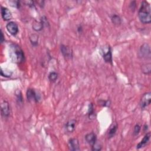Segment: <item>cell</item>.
I'll list each match as a JSON object with an SVG mask.
<instances>
[{
  "mask_svg": "<svg viewBox=\"0 0 151 151\" xmlns=\"http://www.w3.org/2000/svg\"><path fill=\"white\" fill-rule=\"evenodd\" d=\"M9 57L12 62L20 64L25 61V55L21 48L16 44H11L9 50Z\"/></svg>",
  "mask_w": 151,
  "mask_h": 151,
  "instance_id": "obj_1",
  "label": "cell"
},
{
  "mask_svg": "<svg viewBox=\"0 0 151 151\" xmlns=\"http://www.w3.org/2000/svg\"><path fill=\"white\" fill-rule=\"evenodd\" d=\"M150 5L146 1H142L138 11V17L143 24H150L151 22Z\"/></svg>",
  "mask_w": 151,
  "mask_h": 151,
  "instance_id": "obj_2",
  "label": "cell"
},
{
  "mask_svg": "<svg viewBox=\"0 0 151 151\" xmlns=\"http://www.w3.org/2000/svg\"><path fill=\"white\" fill-rule=\"evenodd\" d=\"M100 51L104 61L107 63L112 64V53L111 47L108 44H106L101 48Z\"/></svg>",
  "mask_w": 151,
  "mask_h": 151,
  "instance_id": "obj_3",
  "label": "cell"
},
{
  "mask_svg": "<svg viewBox=\"0 0 151 151\" xmlns=\"http://www.w3.org/2000/svg\"><path fill=\"white\" fill-rule=\"evenodd\" d=\"M27 97L28 100L38 103L41 99L40 94L32 88H28L27 91Z\"/></svg>",
  "mask_w": 151,
  "mask_h": 151,
  "instance_id": "obj_4",
  "label": "cell"
},
{
  "mask_svg": "<svg viewBox=\"0 0 151 151\" xmlns=\"http://www.w3.org/2000/svg\"><path fill=\"white\" fill-rule=\"evenodd\" d=\"M139 54V56L142 58H150L151 52L149 45L147 43L143 44L140 48Z\"/></svg>",
  "mask_w": 151,
  "mask_h": 151,
  "instance_id": "obj_5",
  "label": "cell"
},
{
  "mask_svg": "<svg viewBox=\"0 0 151 151\" xmlns=\"http://www.w3.org/2000/svg\"><path fill=\"white\" fill-rule=\"evenodd\" d=\"M6 28L8 32L12 35H16L18 31L19 28L17 24L14 21H9L6 25Z\"/></svg>",
  "mask_w": 151,
  "mask_h": 151,
  "instance_id": "obj_6",
  "label": "cell"
},
{
  "mask_svg": "<svg viewBox=\"0 0 151 151\" xmlns=\"http://www.w3.org/2000/svg\"><path fill=\"white\" fill-rule=\"evenodd\" d=\"M60 51L66 59H71L73 58V51L72 49L65 45H61Z\"/></svg>",
  "mask_w": 151,
  "mask_h": 151,
  "instance_id": "obj_7",
  "label": "cell"
},
{
  "mask_svg": "<svg viewBox=\"0 0 151 151\" xmlns=\"http://www.w3.org/2000/svg\"><path fill=\"white\" fill-rule=\"evenodd\" d=\"M151 102V93L150 92L145 93L141 98L140 105L141 108L145 109L150 105Z\"/></svg>",
  "mask_w": 151,
  "mask_h": 151,
  "instance_id": "obj_8",
  "label": "cell"
},
{
  "mask_svg": "<svg viewBox=\"0 0 151 151\" xmlns=\"http://www.w3.org/2000/svg\"><path fill=\"white\" fill-rule=\"evenodd\" d=\"M1 114L4 117H8L11 113L10 107L8 101L4 100L1 104Z\"/></svg>",
  "mask_w": 151,
  "mask_h": 151,
  "instance_id": "obj_9",
  "label": "cell"
},
{
  "mask_svg": "<svg viewBox=\"0 0 151 151\" xmlns=\"http://www.w3.org/2000/svg\"><path fill=\"white\" fill-rule=\"evenodd\" d=\"M68 148L70 150L72 151H77L80 150V144L77 138H71L68 140Z\"/></svg>",
  "mask_w": 151,
  "mask_h": 151,
  "instance_id": "obj_10",
  "label": "cell"
},
{
  "mask_svg": "<svg viewBox=\"0 0 151 151\" xmlns=\"http://www.w3.org/2000/svg\"><path fill=\"white\" fill-rule=\"evenodd\" d=\"M85 139L88 145L93 146L97 142V136L94 133L91 132L85 136Z\"/></svg>",
  "mask_w": 151,
  "mask_h": 151,
  "instance_id": "obj_11",
  "label": "cell"
},
{
  "mask_svg": "<svg viewBox=\"0 0 151 151\" xmlns=\"http://www.w3.org/2000/svg\"><path fill=\"white\" fill-rule=\"evenodd\" d=\"M1 16L2 19L4 21H9L12 18V14L11 11L6 7L1 6Z\"/></svg>",
  "mask_w": 151,
  "mask_h": 151,
  "instance_id": "obj_12",
  "label": "cell"
},
{
  "mask_svg": "<svg viewBox=\"0 0 151 151\" xmlns=\"http://www.w3.org/2000/svg\"><path fill=\"white\" fill-rule=\"evenodd\" d=\"M76 124V120L74 119H71L65 123V128L68 132L72 133L75 130Z\"/></svg>",
  "mask_w": 151,
  "mask_h": 151,
  "instance_id": "obj_13",
  "label": "cell"
},
{
  "mask_svg": "<svg viewBox=\"0 0 151 151\" xmlns=\"http://www.w3.org/2000/svg\"><path fill=\"white\" fill-rule=\"evenodd\" d=\"M150 133L148 132L145 135V136L143 137L142 140L140 141V142H139L137 144V145L136 146V148L139 149H140V148H142V147H145L147 144V143L149 142V141L150 140Z\"/></svg>",
  "mask_w": 151,
  "mask_h": 151,
  "instance_id": "obj_14",
  "label": "cell"
},
{
  "mask_svg": "<svg viewBox=\"0 0 151 151\" xmlns=\"http://www.w3.org/2000/svg\"><path fill=\"white\" fill-rule=\"evenodd\" d=\"M117 123H114V124H112V125L110 127V129H109V132H108V137L109 138H111L113 137L117 130Z\"/></svg>",
  "mask_w": 151,
  "mask_h": 151,
  "instance_id": "obj_15",
  "label": "cell"
},
{
  "mask_svg": "<svg viewBox=\"0 0 151 151\" xmlns=\"http://www.w3.org/2000/svg\"><path fill=\"white\" fill-rule=\"evenodd\" d=\"M44 25V24L42 20H41L40 21H35L32 24V28L35 31H40L42 30Z\"/></svg>",
  "mask_w": 151,
  "mask_h": 151,
  "instance_id": "obj_16",
  "label": "cell"
},
{
  "mask_svg": "<svg viewBox=\"0 0 151 151\" xmlns=\"http://www.w3.org/2000/svg\"><path fill=\"white\" fill-rule=\"evenodd\" d=\"M87 114L88 117L90 119H95V112H94V106L93 103H90L88 106V111H87Z\"/></svg>",
  "mask_w": 151,
  "mask_h": 151,
  "instance_id": "obj_17",
  "label": "cell"
},
{
  "mask_svg": "<svg viewBox=\"0 0 151 151\" xmlns=\"http://www.w3.org/2000/svg\"><path fill=\"white\" fill-rule=\"evenodd\" d=\"M111 20L113 22V24H114V25H120L122 23V21H121V18H120V17L116 14H114L111 16Z\"/></svg>",
  "mask_w": 151,
  "mask_h": 151,
  "instance_id": "obj_18",
  "label": "cell"
},
{
  "mask_svg": "<svg viewBox=\"0 0 151 151\" xmlns=\"http://www.w3.org/2000/svg\"><path fill=\"white\" fill-rule=\"evenodd\" d=\"M58 73L55 71L50 72V74H48V79L50 81H52V82L55 81L58 78Z\"/></svg>",
  "mask_w": 151,
  "mask_h": 151,
  "instance_id": "obj_19",
  "label": "cell"
},
{
  "mask_svg": "<svg viewBox=\"0 0 151 151\" xmlns=\"http://www.w3.org/2000/svg\"><path fill=\"white\" fill-rule=\"evenodd\" d=\"M29 40L31 41V44L33 46H37L38 45V37L37 35L34 34L32 35L30 37H29Z\"/></svg>",
  "mask_w": 151,
  "mask_h": 151,
  "instance_id": "obj_20",
  "label": "cell"
},
{
  "mask_svg": "<svg viewBox=\"0 0 151 151\" xmlns=\"http://www.w3.org/2000/svg\"><path fill=\"white\" fill-rule=\"evenodd\" d=\"M140 129H141L140 126L139 124H136L134 126V130H133L134 135H135V136L137 135L139 133V132L140 131Z\"/></svg>",
  "mask_w": 151,
  "mask_h": 151,
  "instance_id": "obj_21",
  "label": "cell"
},
{
  "mask_svg": "<svg viewBox=\"0 0 151 151\" xmlns=\"http://www.w3.org/2000/svg\"><path fill=\"white\" fill-rule=\"evenodd\" d=\"M146 68L145 67V66L143 67V72L145 74H149L150 73V64H146Z\"/></svg>",
  "mask_w": 151,
  "mask_h": 151,
  "instance_id": "obj_22",
  "label": "cell"
},
{
  "mask_svg": "<svg viewBox=\"0 0 151 151\" xmlns=\"http://www.w3.org/2000/svg\"><path fill=\"white\" fill-rule=\"evenodd\" d=\"M11 4V6H14L15 8H19L20 7V2L18 1H10L9 2Z\"/></svg>",
  "mask_w": 151,
  "mask_h": 151,
  "instance_id": "obj_23",
  "label": "cell"
},
{
  "mask_svg": "<svg viewBox=\"0 0 151 151\" xmlns=\"http://www.w3.org/2000/svg\"><path fill=\"white\" fill-rule=\"evenodd\" d=\"M92 147V150H96V151H99L101 149V145H99L98 143H97V142L93 146H91Z\"/></svg>",
  "mask_w": 151,
  "mask_h": 151,
  "instance_id": "obj_24",
  "label": "cell"
},
{
  "mask_svg": "<svg viewBox=\"0 0 151 151\" xmlns=\"http://www.w3.org/2000/svg\"><path fill=\"white\" fill-rule=\"evenodd\" d=\"M0 41L2 43L5 41V37L4 36V34L2 32V31L1 30V37H0Z\"/></svg>",
  "mask_w": 151,
  "mask_h": 151,
  "instance_id": "obj_25",
  "label": "cell"
},
{
  "mask_svg": "<svg viewBox=\"0 0 151 151\" xmlns=\"http://www.w3.org/2000/svg\"><path fill=\"white\" fill-rule=\"evenodd\" d=\"M82 27L81 26H79L78 28H77V30H78V32H82Z\"/></svg>",
  "mask_w": 151,
  "mask_h": 151,
  "instance_id": "obj_26",
  "label": "cell"
}]
</instances>
